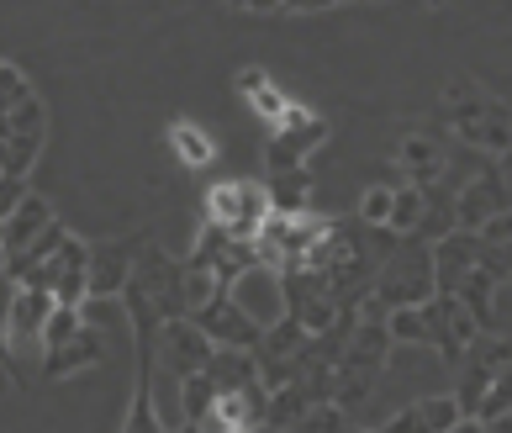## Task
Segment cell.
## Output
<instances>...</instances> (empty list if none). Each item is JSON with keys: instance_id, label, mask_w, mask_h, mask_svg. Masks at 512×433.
<instances>
[{"instance_id": "obj_1", "label": "cell", "mask_w": 512, "mask_h": 433, "mask_svg": "<svg viewBox=\"0 0 512 433\" xmlns=\"http://www.w3.org/2000/svg\"><path fill=\"white\" fill-rule=\"evenodd\" d=\"M433 291H439V280H433V243L417 233H402L391 243V254L381 259V270H375L370 296L391 312V307H417Z\"/></svg>"}, {"instance_id": "obj_2", "label": "cell", "mask_w": 512, "mask_h": 433, "mask_svg": "<svg viewBox=\"0 0 512 433\" xmlns=\"http://www.w3.org/2000/svg\"><path fill=\"white\" fill-rule=\"evenodd\" d=\"M206 217L222 222L233 238H254L270 217V191H264V180H222L206 191Z\"/></svg>"}, {"instance_id": "obj_3", "label": "cell", "mask_w": 512, "mask_h": 433, "mask_svg": "<svg viewBox=\"0 0 512 433\" xmlns=\"http://www.w3.org/2000/svg\"><path fill=\"white\" fill-rule=\"evenodd\" d=\"M85 270H90V243H80V238L69 233L59 249H53L43 265L22 280V286H43V291H53V301L80 307V301H85Z\"/></svg>"}, {"instance_id": "obj_4", "label": "cell", "mask_w": 512, "mask_h": 433, "mask_svg": "<svg viewBox=\"0 0 512 433\" xmlns=\"http://www.w3.org/2000/svg\"><path fill=\"white\" fill-rule=\"evenodd\" d=\"M191 323L212 338V344H238V349H259V333H264L254 317L233 301V291H227V286H217L212 296L201 301V307H191Z\"/></svg>"}, {"instance_id": "obj_5", "label": "cell", "mask_w": 512, "mask_h": 433, "mask_svg": "<svg viewBox=\"0 0 512 433\" xmlns=\"http://www.w3.org/2000/svg\"><path fill=\"white\" fill-rule=\"evenodd\" d=\"M206 360H212V338H206V333L191 323V312H180V317H164L154 365H164V370L180 381V375H191V370H206Z\"/></svg>"}, {"instance_id": "obj_6", "label": "cell", "mask_w": 512, "mask_h": 433, "mask_svg": "<svg viewBox=\"0 0 512 433\" xmlns=\"http://www.w3.org/2000/svg\"><path fill=\"white\" fill-rule=\"evenodd\" d=\"M502 206H512V191H507L502 169L486 164L476 180H465L460 191H454V222H460V228H470V233H481V222L497 217Z\"/></svg>"}, {"instance_id": "obj_7", "label": "cell", "mask_w": 512, "mask_h": 433, "mask_svg": "<svg viewBox=\"0 0 512 433\" xmlns=\"http://www.w3.org/2000/svg\"><path fill=\"white\" fill-rule=\"evenodd\" d=\"M132 259H138V243H122V238L96 243V249H90V270H85V296L90 301H117L127 275H132Z\"/></svg>"}, {"instance_id": "obj_8", "label": "cell", "mask_w": 512, "mask_h": 433, "mask_svg": "<svg viewBox=\"0 0 512 433\" xmlns=\"http://www.w3.org/2000/svg\"><path fill=\"white\" fill-rule=\"evenodd\" d=\"M106 360V333L96 323H80V333H69L64 344L43 349V375L48 381H69L80 370H96Z\"/></svg>"}, {"instance_id": "obj_9", "label": "cell", "mask_w": 512, "mask_h": 433, "mask_svg": "<svg viewBox=\"0 0 512 433\" xmlns=\"http://www.w3.org/2000/svg\"><path fill=\"white\" fill-rule=\"evenodd\" d=\"M233 301L243 312L254 317V323L264 328V323H275L280 312H286V296H280V270H270V265H254V270H243L233 286Z\"/></svg>"}, {"instance_id": "obj_10", "label": "cell", "mask_w": 512, "mask_h": 433, "mask_svg": "<svg viewBox=\"0 0 512 433\" xmlns=\"http://www.w3.org/2000/svg\"><path fill=\"white\" fill-rule=\"evenodd\" d=\"M476 249H481V233L470 228H449L444 238H433V280H439V291H460V280L476 270Z\"/></svg>"}, {"instance_id": "obj_11", "label": "cell", "mask_w": 512, "mask_h": 433, "mask_svg": "<svg viewBox=\"0 0 512 433\" xmlns=\"http://www.w3.org/2000/svg\"><path fill=\"white\" fill-rule=\"evenodd\" d=\"M48 312H53V291H43V286H16L11 317H6L11 349H16V344H37V349H43V323H48Z\"/></svg>"}, {"instance_id": "obj_12", "label": "cell", "mask_w": 512, "mask_h": 433, "mask_svg": "<svg viewBox=\"0 0 512 433\" xmlns=\"http://www.w3.org/2000/svg\"><path fill=\"white\" fill-rule=\"evenodd\" d=\"M48 222H53V206L37 196V191H27V196L6 212V238H0V249H6V254H22L27 243L48 228Z\"/></svg>"}, {"instance_id": "obj_13", "label": "cell", "mask_w": 512, "mask_h": 433, "mask_svg": "<svg viewBox=\"0 0 512 433\" xmlns=\"http://www.w3.org/2000/svg\"><path fill=\"white\" fill-rule=\"evenodd\" d=\"M454 138H460L465 148H481V154L502 159L507 148H512V111L497 101V106H491L481 122H465V127H454Z\"/></svg>"}, {"instance_id": "obj_14", "label": "cell", "mask_w": 512, "mask_h": 433, "mask_svg": "<svg viewBox=\"0 0 512 433\" xmlns=\"http://www.w3.org/2000/svg\"><path fill=\"white\" fill-rule=\"evenodd\" d=\"M206 375H212L217 391H238V386L259 381V354H254V349H238V344H212Z\"/></svg>"}, {"instance_id": "obj_15", "label": "cell", "mask_w": 512, "mask_h": 433, "mask_svg": "<svg viewBox=\"0 0 512 433\" xmlns=\"http://www.w3.org/2000/svg\"><path fill=\"white\" fill-rule=\"evenodd\" d=\"M396 164H402V175L412 180V185H433L449 169V159H444V148L433 143V138H423V133H412V138H402V148H396Z\"/></svg>"}, {"instance_id": "obj_16", "label": "cell", "mask_w": 512, "mask_h": 433, "mask_svg": "<svg viewBox=\"0 0 512 433\" xmlns=\"http://www.w3.org/2000/svg\"><path fill=\"white\" fill-rule=\"evenodd\" d=\"M264 191H270V212H307L312 206V175H307V164H296V169H270V180H264Z\"/></svg>"}, {"instance_id": "obj_17", "label": "cell", "mask_w": 512, "mask_h": 433, "mask_svg": "<svg viewBox=\"0 0 512 433\" xmlns=\"http://www.w3.org/2000/svg\"><path fill=\"white\" fill-rule=\"evenodd\" d=\"M317 397L307 391V381H291L286 386H270V412H264V428H301V418H307V407Z\"/></svg>"}, {"instance_id": "obj_18", "label": "cell", "mask_w": 512, "mask_h": 433, "mask_svg": "<svg viewBox=\"0 0 512 433\" xmlns=\"http://www.w3.org/2000/svg\"><path fill=\"white\" fill-rule=\"evenodd\" d=\"M169 148H175V159L185 164V169H206L217 159V143H212V133H206V127H196V122H169Z\"/></svg>"}, {"instance_id": "obj_19", "label": "cell", "mask_w": 512, "mask_h": 433, "mask_svg": "<svg viewBox=\"0 0 512 433\" xmlns=\"http://www.w3.org/2000/svg\"><path fill=\"white\" fill-rule=\"evenodd\" d=\"M497 291H502V286H497V280H491L486 270H470V275L460 280V291H454V296L465 301V312L481 323V333L497 328Z\"/></svg>"}, {"instance_id": "obj_20", "label": "cell", "mask_w": 512, "mask_h": 433, "mask_svg": "<svg viewBox=\"0 0 512 433\" xmlns=\"http://www.w3.org/2000/svg\"><path fill=\"white\" fill-rule=\"evenodd\" d=\"M37 159H43V133H0V175L27 180Z\"/></svg>"}, {"instance_id": "obj_21", "label": "cell", "mask_w": 512, "mask_h": 433, "mask_svg": "<svg viewBox=\"0 0 512 433\" xmlns=\"http://www.w3.org/2000/svg\"><path fill=\"white\" fill-rule=\"evenodd\" d=\"M212 402H217L212 375H206V370L180 375V423H185V428H201V423H206V412H212Z\"/></svg>"}, {"instance_id": "obj_22", "label": "cell", "mask_w": 512, "mask_h": 433, "mask_svg": "<svg viewBox=\"0 0 512 433\" xmlns=\"http://www.w3.org/2000/svg\"><path fill=\"white\" fill-rule=\"evenodd\" d=\"M412 407H417L423 433H454V428H465V412H460V402H454V391H444V397H423V402H412Z\"/></svg>"}, {"instance_id": "obj_23", "label": "cell", "mask_w": 512, "mask_h": 433, "mask_svg": "<svg viewBox=\"0 0 512 433\" xmlns=\"http://www.w3.org/2000/svg\"><path fill=\"white\" fill-rule=\"evenodd\" d=\"M417 222H423V185H396V196H391V217H386V228L391 233H417Z\"/></svg>"}, {"instance_id": "obj_24", "label": "cell", "mask_w": 512, "mask_h": 433, "mask_svg": "<svg viewBox=\"0 0 512 433\" xmlns=\"http://www.w3.org/2000/svg\"><path fill=\"white\" fill-rule=\"evenodd\" d=\"M512 407V360L491 375V386H486V397H481V407H476V428H491L502 418V412Z\"/></svg>"}, {"instance_id": "obj_25", "label": "cell", "mask_w": 512, "mask_h": 433, "mask_svg": "<svg viewBox=\"0 0 512 433\" xmlns=\"http://www.w3.org/2000/svg\"><path fill=\"white\" fill-rule=\"evenodd\" d=\"M386 328L396 344H428V312H423V301L417 307H391L386 312Z\"/></svg>"}, {"instance_id": "obj_26", "label": "cell", "mask_w": 512, "mask_h": 433, "mask_svg": "<svg viewBox=\"0 0 512 433\" xmlns=\"http://www.w3.org/2000/svg\"><path fill=\"white\" fill-rule=\"evenodd\" d=\"M227 238H233V233H227L222 222H212V217H206V228L196 233V249L185 254V265H196V270H212L217 259H222V249H227Z\"/></svg>"}, {"instance_id": "obj_27", "label": "cell", "mask_w": 512, "mask_h": 433, "mask_svg": "<svg viewBox=\"0 0 512 433\" xmlns=\"http://www.w3.org/2000/svg\"><path fill=\"white\" fill-rule=\"evenodd\" d=\"M476 270H486L491 280H497V286H507V280H512V243H502V238H481Z\"/></svg>"}, {"instance_id": "obj_28", "label": "cell", "mask_w": 512, "mask_h": 433, "mask_svg": "<svg viewBox=\"0 0 512 433\" xmlns=\"http://www.w3.org/2000/svg\"><path fill=\"white\" fill-rule=\"evenodd\" d=\"M80 323H85V307H64V301H53V312H48V323H43V349L64 344L69 333H80Z\"/></svg>"}, {"instance_id": "obj_29", "label": "cell", "mask_w": 512, "mask_h": 433, "mask_svg": "<svg viewBox=\"0 0 512 433\" xmlns=\"http://www.w3.org/2000/svg\"><path fill=\"white\" fill-rule=\"evenodd\" d=\"M391 196H396V185H381L375 180L365 196H359V222H370V228H386V217H391Z\"/></svg>"}, {"instance_id": "obj_30", "label": "cell", "mask_w": 512, "mask_h": 433, "mask_svg": "<svg viewBox=\"0 0 512 433\" xmlns=\"http://www.w3.org/2000/svg\"><path fill=\"white\" fill-rule=\"evenodd\" d=\"M243 101H249L254 106V117H264V122H280V111H286L291 106V96H286V90H280V85H270V80H264L259 90H254V96H243Z\"/></svg>"}, {"instance_id": "obj_31", "label": "cell", "mask_w": 512, "mask_h": 433, "mask_svg": "<svg viewBox=\"0 0 512 433\" xmlns=\"http://www.w3.org/2000/svg\"><path fill=\"white\" fill-rule=\"evenodd\" d=\"M180 286H185V312H191V307H201V301L217 291V275H212V270H196V265H185Z\"/></svg>"}, {"instance_id": "obj_32", "label": "cell", "mask_w": 512, "mask_h": 433, "mask_svg": "<svg viewBox=\"0 0 512 433\" xmlns=\"http://www.w3.org/2000/svg\"><path fill=\"white\" fill-rule=\"evenodd\" d=\"M27 90H32V85H27V74L16 69L11 59H0V111H6V106H16V101L27 96Z\"/></svg>"}, {"instance_id": "obj_33", "label": "cell", "mask_w": 512, "mask_h": 433, "mask_svg": "<svg viewBox=\"0 0 512 433\" xmlns=\"http://www.w3.org/2000/svg\"><path fill=\"white\" fill-rule=\"evenodd\" d=\"M481 238H502V243H512V206H502L497 217H486V222H481Z\"/></svg>"}, {"instance_id": "obj_34", "label": "cell", "mask_w": 512, "mask_h": 433, "mask_svg": "<svg viewBox=\"0 0 512 433\" xmlns=\"http://www.w3.org/2000/svg\"><path fill=\"white\" fill-rule=\"evenodd\" d=\"M22 196H27V180H16V175H0V217H6V212H11V206L22 201Z\"/></svg>"}, {"instance_id": "obj_35", "label": "cell", "mask_w": 512, "mask_h": 433, "mask_svg": "<svg viewBox=\"0 0 512 433\" xmlns=\"http://www.w3.org/2000/svg\"><path fill=\"white\" fill-rule=\"evenodd\" d=\"M381 428H386V433H412V428H423V423H417V407H402V412H391Z\"/></svg>"}, {"instance_id": "obj_36", "label": "cell", "mask_w": 512, "mask_h": 433, "mask_svg": "<svg viewBox=\"0 0 512 433\" xmlns=\"http://www.w3.org/2000/svg\"><path fill=\"white\" fill-rule=\"evenodd\" d=\"M264 80H270V74H264V69L254 64V69H238V80H233V85H238V96H254V90H259Z\"/></svg>"}, {"instance_id": "obj_37", "label": "cell", "mask_w": 512, "mask_h": 433, "mask_svg": "<svg viewBox=\"0 0 512 433\" xmlns=\"http://www.w3.org/2000/svg\"><path fill=\"white\" fill-rule=\"evenodd\" d=\"M322 6H338V0H286V11H322Z\"/></svg>"}, {"instance_id": "obj_38", "label": "cell", "mask_w": 512, "mask_h": 433, "mask_svg": "<svg viewBox=\"0 0 512 433\" xmlns=\"http://www.w3.org/2000/svg\"><path fill=\"white\" fill-rule=\"evenodd\" d=\"M486 433H512V407H507V412H502V418H497V423H491Z\"/></svg>"}, {"instance_id": "obj_39", "label": "cell", "mask_w": 512, "mask_h": 433, "mask_svg": "<svg viewBox=\"0 0 512 433\" xmlns=\"http://www.w3.org/2000/svg\"><path fill=\"white\" fill-rule=\"evenodd\" d=\"M497 169H502V180H507V191H512V148H507V154L497 159Z\"/></svg>"}, {"instance_id": "obj_40", "label": "cell", "mask_w": 512, "mask_h": 433, "mask_svg": "<svg viewBox=\"0 0 512 433\" xmlns=\"http://www.w3.org/2000/svg\"><path fill=\"white\" fill-rule=\"evenodd\" d=\"M0 238H6V217H0ZM0 259H6V249H0Z\"/></svg>"}, {"instance_id": "obj_41", "label": "cell", "mask_w": 512, "mask_h": 433, "mask_svg": "<svg viewBox=\"0 0 512 433\" xmlns=\"http://www.w3.org/2000/svg\"><path fill=\"white\" fill-rule=\"evenodd\" d=\"M507 291H512V280H507Z\"/></svg>"}]
</instances>
